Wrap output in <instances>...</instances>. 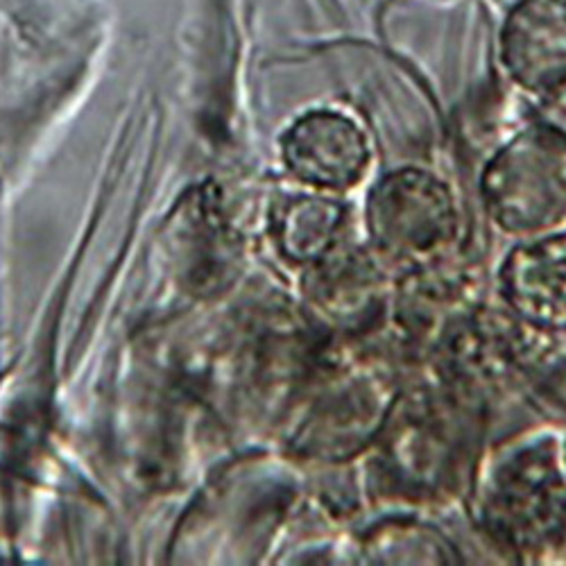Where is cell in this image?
Instances as JSON below:
<instances>
[{"label":"cell","mask_w":566,"mask_h":566,"mask_svg":"<svg viewBox=\"0 0 566 566\" xmlns=\"http://www.w3.org/2000/svg\"><path fill=\"white\" fill-rule=\"evenodd\" d=\"M401 392L390 369L374 363L322 365L302 401L291 453L311 462H345L381 436Z\"/></svg>","instance_id":"3"},{"label":"cell","mask_w":566,"mask_h":566,"mask_svg":"<svg viewBox=\"0 0 566 566\" xmlns=\"http://www.w3.org/2000/svg\"><path fill=\"white\" fill-rule=\"evenodd\" d=\"M479 518L510 553H544L566 542V474L551 442L510 449L490 467Z\"/></svg>","instance_id":"2"},{"label":"cell","mask_w":566,"mask_h":566,"mask_svg":"<svg viewBox=\"0 0 566 566\" xmlns=\"http://www.w3.org/2000/svg\"><path fill=\"white\" fill-rule=\"evenodd\" d=\"M562 467H564V474H566V451H564V462H562Z\"/></svg>","instance_id":"13"},{"label":"cell","mask_w":566,"mask_h":566,"mask_svg":"<svg viewBox=\"0 0 566 566\" xmlns=\"http://www.w3.org/2000/svg\"><path fill=\"white\" fill-rule=\"evenodd\" d=\"M395 293L384 263L371 252L336 248L306 270L304 313L322 334L358 340L392 315Z\"/></svg>","instance_id":"6"},{"label":"cell","mask_w":566,"mask_h":566,"mask_svg":"<svg viewBox=\"0 0 566 566\" xmlns=\"http://www.w3.org/2000/svg\"><path fill=\"white\" fill-rule=\"evenodd\" d=\"M283 161L297 181L317 191H347L367 170V136L345 114L311 112L283 136Z\"/></svg>","instance_id":"8"},{"label":"cell","mask_w":566,"mask_h":566,"mask_svg":"<svg viewBox=\"0 0 566 566\" xmlns=\"http://www.w3.org/2000/svg\"><path fill=\"white\" fill-rule=\"evenodd\" d=\"M510 77L533 93L566 84V0H522L501 34Z\"/></svg>","instance_id":"10"},{"label":"cell","mask_w":566,"mask_h":566,"mask_svg":"<svg viewBox=\"0 0 566 566\" xmlns=\"http://www.w3.org/2000/svg\"><path fill=\"white\" fill-rule=\"evenodd\" d=\"M345 222L347 209L338 200L302 193L281 205L274 239L291 263L311 268L338 248Z\"/></svg>","instance_id":"11"},{"label":"cell","mask_w":566,"mask_h":566,"mask_svg":"<svg viewBox=\"0 0 566 566\" xmlns=\"http://www.w3.org/2000/svg\"><path fill=\"white\" fill-rule=\"evenodd\" d=\"M460 227L451 188L429 170L401 168L374 186L367 229L384 259L410 268L449 254Z\"/></svg>","instance_id":"5"},{"label":"cell","mask_w":566,"mask_h":566,"mask_svg":"<svg viewBox=\"0 0 566 566\" xmlns=\"http://www.w3.org/2000/svg\"><path fill=\"white\" fill-rule=\"evenodd\" d=\"M481 276L449 254L412 268L395 293V326L410 352L433 354L474 317L481 302Z\"/></svg>","instance_id":"7"},{"label":"cell","mask_w":566,"mask_h":566,"mask_svg":"<svg viewBox=\"0 0 566 566\" xmlns=\"http://www.w3.org/2000/svg\"><path fill=\"white\" fill-rule=\"evenodd\" d=\"M369 562L381 564H451L458 562L451 555L449 542L438 531L421 524H386L369 531L363 542Z\"/></svg>","instance_id":"12"},{"label":"cell","mask_w":566,"mask_h":566,"mask_svg":"<svg viewBox=\"0 0 566 566\" xmlns=\"http://www.w3.org/2000/svg\"><path fill=\"white\" fill-rule=\"evenodd\" d=\"M507 313L539 334L566 332V233L514 248L499 276Z\"/></svg>","instance_id":"9"},{"label":"cell","mask_w":566,"mask_h":566,"mask_svg":"<svg viewBox=\"0 0 566 566\" xmlns=\"http://www.w3.org/2000/svg\"><path fill=\"white\" fill-rule=\"evenodd\" d=\"M476 401L438 381L399 397L371 447V485L381 496L406 503H436L464 479L471 417Z\"/></svg>","instance_id":"1"},{"label":"cell","mask_w":566,"mask_h":566,"mask_svg":"<svg viewBox=\"0 0 566 566\" xmlns=\"http://www.w3.org/2000/svg\"><path fill=\"white\" fill-rule=\"evenodd\" d=\"M483 205L507 233L542 235L566 220V134L531 125L490 159L481 179Z\"/></svg>","instance_id":"4"}]
</instances>
